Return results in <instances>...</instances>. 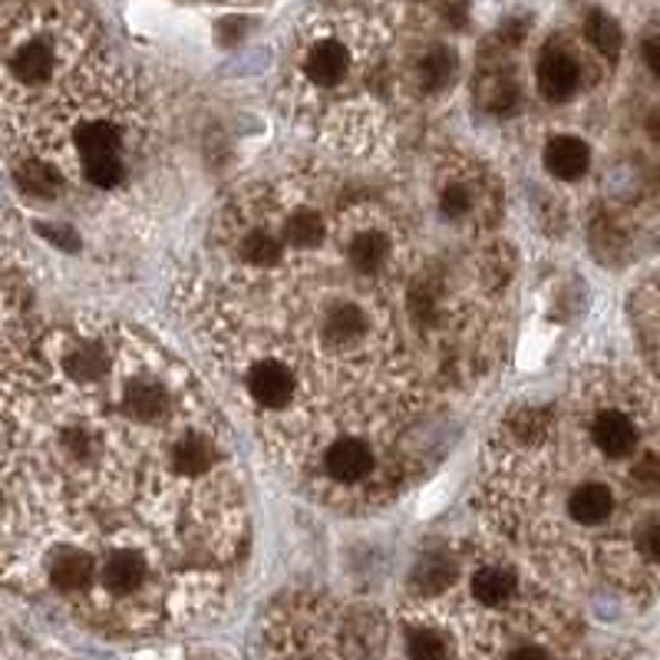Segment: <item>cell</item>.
I'll return each mask as SVG.
<instances>
[{"label":"cell","mask_w":660,"mask_h":660,"mask_svg":"<svg viewBox=\"0 0 660 660\" xmlns=\"http://www.w3.org/2000/svg\"><path fill=\"white\" fill-rule=\"evenodd\" d=\"M255 192L264 205L262 189ZM354 195L344 189L331 232L314 248L291 245L264 205L281 258L271 267L222 264L199 311L222 370L271 361L294 380L297 406L274 453L304 483L334 443H387L423 409L419 374L396 324V314L409 317L406 294L387 297L403 284V267L364 274L347 255Z\"/></svg>","instance_id":"obj_1"},{"label":"cell","mask_w":660,"mask_h":660,"mask_svg":"<svg viewBox=\"0 0 660 660\" xmlns=\"http://www.w3.org/2000/svg\"><path fill=\"white\" fill-rule=\"evenodd\" d=\"M297 80L301 87L314 90V93H331L341 90L354 80V50L344 37L337 33H324L307 40V47L301 50L297 60Z\"/></svg>","instance_id":"obj_2"},{"label":"cell","mask_w":660,"mask_h":660,"mask_svg":"<svg viewBox=\"0 0 660 660\" xmlns=\"http://www.w3.org/2000/svg\"><path fill=\"white\" fill-rule=\"evenodd\" d=\"M618 509V496L608 483L601 479H575L565 483L561 496V516L575 528H598L605 526Z\"/></svg>","instance_id":"obj_3"},{"label":"cell","mask_w":660,"mask_h":660,"mask_svg":"<svg viewBox=\"0 0 660 660\" xmlns=\"http://www.w3.org/2000/svg\"><path fill=\"white\" fill-rule=\"evenodd\" d=\"M588 439L598 456L605 459H634L641 449V429L638 423L618 409V406H601L588 419Z\"/></svg>","instance_id":"obj_4"},{"label":"cell","mask_w":660,"mask_h":660,"mask_svg":"<svg viewBox=\"0 0 660 660\" xmlns=\"http://www.w3.org/2000/svg\"><path fill=\"white\" fill-rule=\"evenodd\" d=\"M535 80H538V93L548 103H568L581 87V67L565 50H545L541 60H538Z\"/></svg>","instance_id":"obj_5"},{"label":"cell","mask_w":660,"mask_h":660,"mask_svg":"<svg viewBox=\"0 0 660 660\" xmlns=\"http://www.w3.org/2000/svg\"><path fill=\"white\" fill-rule=\"evenodd\" d=\"M541 162H545V169H548L555 179L575 182V179H581V175L588 172V165H591V149H588V142L578 139V135H555V139L545 142Z\"/></svg>","instance_id":"obj_6"},{"label":"cell","mask_w":660,"mask_h":660,"mask_svg":"<svg viewBox=\"0 0 660 660\" xmlns=\"http://www.w3.org/2000/svg\"><path fill=\"white\" fill-rule=\"evenodd\" d=\"M406 660H456L453 638L436 621H413L403 641Z\"/></svg>","instance_id":"obj_7"},{"label":"cell","mask_w":660,"mask_h":660,"mask_svg":"<svg viewBox=\"0 0 660 660\" xmlns=\"http://www.w3.org/2000/svg\"><path fill=\"white\" fill-rule=\"evenodd\" d=\"M483 195L476 192V185L463 175H453L439 185L436 192V212L449 222H469L479 215Z\"/></svg>","instance_id":"obj_8"},{"label":"cell","mask_w":660,"mask_h":660,"mask_svg":"<svg viewBox=\"0 0 660 660\" xmlns=\"http://www.w3.org/2000/svg\"><path fill=\"white\" fill-rule=\"evenodd\" d=\"M456 53L449 47H433L429 53H423L416 73H419V83L423 90L436 93V90H446L453 80H456Z\"/></svg>","instance_id":"obj_9"},{"label":"cell","mask_w":660,"mask_h":660,"mask_svg":"<svg viewBox=\"0 0 660 660\" xmlns=\"http://www.w3.org/2000/svg\"><path fill=\"white\" fill-rule=\"evenodd\" d=\"M585 37H588V43H591L601 57H608V60H615V57L621 53V27L615 23V17H608V13H601V10H591V13H588V20H585Z\"/></svg>","instance_id":"obj_10"},{"label":"cell","mask_w":660,"mask_h":660,"mask_svg":"<svg viewBox=\"0 0 660 660\" xmlns=\"http://www.w3.org/2000/svg\"><path fill=\"white\" fill-rule=\"evenodd\" d=\"M634 548L644 561L660 565V519H648L634 535Z\"/></svg>","instance_id":"obj_11"},{"label":"cell","mask_w":660,"mask_h":660,"mask_svg":"<svg viewBox=\"0 0 660 660\" xmlns=\"http://www.w3.org/2000/svg\"><path fill=\"white\" fill-rule=\"evenodd\" d=\"M506 660H555V654L545 648V644H535V641H526V644H519L512 654Z\"/></svg>","instance_id":"obj_12"},{"label":"cell","mask_w":660,"mask_h":660,"mask_svg":"<svg viewBox=\"0 0 660 660\" xmlns=\"http://www.w3.org/2000/svg\"><path fill=\"white\" fill-rule=\"evenodd\" d=\"M644 63H648V70L660 77V37H651L648 43H644Z\"/></svg>","instance_id":"obj_13"},{"label":"cell","mask_w":660,"mask_h":660,"mask_svg":"<svg viewBox=\"0 0 660 660\" xmlns=\"http://www.w3.org/2000/svg\"><path fill=\"white\" fill-rule=\"evenodd\" d=\"M648 132H651V139H658L660 142V110L648 116Z\"/></svg>","instance_id":"obj_14"}]
</instances>
